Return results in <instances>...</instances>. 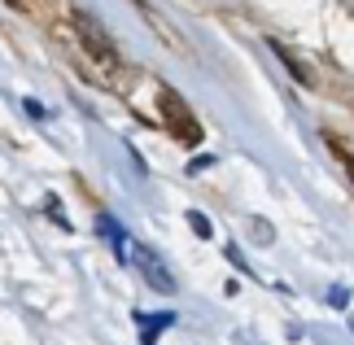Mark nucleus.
I'll list each match as a JSON object with an SVG mask.
<instances>
[{
  "label": "nucleus",
  "mask_w": 354,
  "mask_h": 345,
  "mask_svg": "<svg viewBox=\"0 0 354 345\" xmlns=\"http://www.w3.org/2000/svg\"><path fill=\"white\" fill-rule=\"evenodd\" d=\"M131 267L140 271V280L153 288V293H162V297H171L175 293V271L162 262V254L153 250V245H145V241H136L131 245Z\"/></svg>",
  "instance_id": "obj_1"
},
{
  "label": "nucleus",
  "mask_w": 354,
  "mask_h": 345,
  "mask_svg": "<svg viewBox=\"0 0 354 345\" xmlns=\"http://www.w3.org/2000/svg\"><path fill=\"white\" fill-rule=\"evenodd\" d=\"M75 26H79V35H84V44H88L92 53H97L101 62H114V44L105 39V31H101V26L88 18V13H75Z\"/></svg>",
  "instance_id": "obj_2"
},
{
  "label": "nucleus",
  "mask_w": 354,
  "mask_h": 345,
  "mask_svg": "<svg viewBox=\"0 0 354 345\" xmlns=\"http://www.w3.org/2000/svg\"><path fill=\"white\" fill-rule=\"evenodd\" d=\"M175 324V310H140L136 315V328H140V345H158L162 328Z\"/></svg>",
  "instance_id": "obj_3"
},
{
  "label": "nucleus",
  "mask_w": 354,
  "mask_h": 345,
  "mask_svg": "<svg viewBox=\"0 0 354 345\" xmlns=\"http://www.w3.org/2000/svg\"><path fill=\"white\" fill-rule=\"evenodd\" d=\"M97 232H101L105 241H110V250H114L122 262H131V245H136V241L118 227V218H114V214H101V218H97Z\"/></svg>",
  "instance_id": "obj_4"
},
{
  "label": "nucleus",
  "mask_w": 354,
  "mask_h": 345,
  "mask_svg": "<svg viewBox=\"0 0 354 345\" xmlns=\"http://www.w3.org/2000/svg\"><path fill=\"white\" fill-rule=\"evenodd\" d=\"M188 227H193L201 241H210V218L206 214H188Z\"/></svg>",
  "instance_id": "obj_5"
},
{
  "label": "nucleus",
  "mask_w": 354,
  "mask_h": 345,
  "mask_svg": "<svg viewBox=\"0 0 354 345\" xmlns=\"http://www.w3.org/2000/svg\"><path fill=\"white\" fill-rule=\"evenodd\" d=\"M22 109H26V114H31V118H48V109H44V105H39V101H35V96H26V101H22Z\"/></svg>",
  "instance_id": "obj_6"
},
{
  "label": "nucleus",
  "mask_w": 354,
  "mask_h": 345,
  "mask_svg": "<svg viewBox=\"0 0 354 345\" xmlns=\"http://www.w3.org/2000/svg\"><path fill=\"white\" fill-rule=\"evenodd\" d=\"M328 301H333V306H346L350 297H346V288H333V293H328Z\"/></svg>",
  "instance_id": "obj_7"
},
{
  "label": "nucleus",
  "mask_w": 354,
  "mask_h": 345,
  "mask_svg": "<svg viewBox=\"0 0 354 345\" xmlns=\"http://www.w3.org/2000/svg\"><path fill=\"white\" fill-rule=\"evenodd\" d=\"M206 167H214V158H193V167H188V171L197 175V171H206Z\"/></svg>",
  "instance_id": "obj_8"
}]
</instances>
